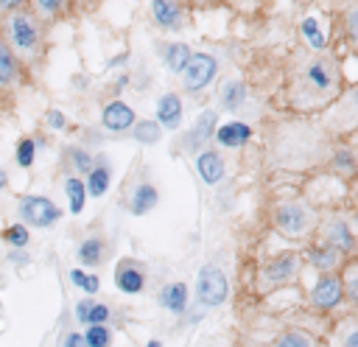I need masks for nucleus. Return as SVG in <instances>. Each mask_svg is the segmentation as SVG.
<instances>
[{
    "label": "nucleus",
    "instance_id": "nucleus-1",
    "mask_svg": "<svg viewBox=\"0 0 358 347\" xmlns=\"http://www.w3.org/2000/svg\"><path fill=\"white\" fill-rule=\"evenodd\" d=\"M8 48L14 50V56L20 62H36L42 56V25L36 20V14L17 8L8 11L6 17V36Z\"/></svg>",
    "mask_w": 358,
    "mask_h": 347
},
{
    "label": "nucleus",
    "instance_id": "nucleus-2",
    "mask_svg": "<svg viewBox=\"0 0 358 347\" xmlns=\"http://www.w3.org/2000/svg\"><path fill=\"white\" fill-rule=\"evenodd\" d=\"M229 297V280L224 274V269L207 263L199 269L196 274V302L201 308H218L224 305Z\"/></svg>",
    "mask_w": 358,
    "mask_h": 347
},
{
    "label": "nucleus",
    "instance_id": "nucleus-3",
    "mask_svg": "<svg viewBox=\"0 0 358 347\" xmlns=\"http://www.w3.org/2000/svg\"><path fill=\"white\" fill-rule=\"evenodd\" d=\"M316 215L305 201H282L274 210V227L288 238H302L313 229Z\"/></svg>",
    "mask_w": 358,
    "mask_h": 347
},
{
    "label": "nucleus",
    "instance_id": "nucleus-4",
    "mask_svg": "<svg viewBox=\"0 0 358 347\" xmlns=\"http://www.w3.org/2000/svg\"><path fill=\"white\" fill-rule=\"evenodd\" d=\"M17 210L25 227H39V229H48L62 218V207L48 196H22Z\"/></svg>",
    "mask_w": 358,
    "mask_h": 347
},
{
    "label": "nucleus",
    "instance_id": "nucleus-5",
    "mask_svg": "<svg viewBox=\"0 0 358 347\" xmlns=\"http://www.w3.org/2000/svg\"><path fill=\"white\" fill-rule=\"evenodd\" d=\"M299 255L296 252H282V255H274L271 260H266V266L260 269V285L263 288H277V285H285L291 283L296 274H299Z\"/></svg>",
    "mask_w": 358,
    "mask_h": 347
},
{
    "label": "nucleus",
    "instance_id": "nucleus-6",
    "mask_svg": "<svg viewBox=\"0 0 358 347\" xmlns=\"http://www.w3.org/2000/svg\"><path fill=\"white\" fill-rule=\"evenodd\" d=\"M344 302V285H341V277L336 271H327V274H319L313 288H310V305L322 313L327 311H336L338 305Z\"/></svg>",
    "mask_w": 358,
    "mask_h": 347
},
{
    "label": "nucleus",
    "instance_id": "nucleus-7",
    "mask_svg": "<svg viewBox=\"0 0 358 347\" xmlns=\"http://www.w3.org/2000/svg\"><path fill=\"white\" fill-rule=\"evenodd\" d=\"M302 87L305 92H316V95H330L336 90V67L330 59H313L305 64L302 73Z\"/></svg>",
    "mask_w": 358,
    "mask_h": 347
},
{
    "label": "nucleus",
    "instance_id": "nucleus-8",
    "mask_svg": "<svg viewBox=\"0 0 358 347\" xmlns=\"http://www.w3.org/2000/svg\"><path fill=\"white\" fill-rule=\"evenodd\" d=\"M215 73H218V62H215V56H210V53H193L190 62H187V67H185V73H182V78H185V90H187V92H199V90H204V87L213 81Z\"/></svg>",
    "mask_w": 358,
    "mask_h": 347
},
{
    "label": "nucleus",
    "instance_id": "nucleus-9",
    "mask_svg": "<svg viewBox=\"0 0 358 347\" xmlns=\"http://www.w3.org/2000/svg\"><path fill=\"white\" fill-rule=\"evenodd\" d=\"M115 285H117L120 294H129V297L140 294L145 288V269H143V263H134L129 257L120 260L117 269H115Z\"/></svg>",
    "mask_w": 358,
    "mask_h": 347
},
{
    "label": "nucleus",
    "instance_id": "nucleus-10",
    "mask_svg": "<svg viewBox=\"0 0 358 347\" xmlns=\"http://www.w3.org/2000/svg\"><path fill=\"white\" fill-rule=\"evenodd\" d=\"M101 123H103V129H109V132H129V129L137 123V118H134V109H131L129 104H123V101H109V104L103 106V112H101Z\"/></svg>",
    "mask_w": 358,
    "mask_h": 347
},
{
    "label": "nucleus",
    "instance_id": "nucleus-11",
    "mask_svg": "<svg viewBox=\"0 0 358 347\" xmlns=\"http://www.w3.org/2000/svg\"><path fill=\"white\" fill-rule=\"evenodd\" d=\"M341 252L338 249H333L330 243H324V241H319V243H313V246H308L305 249V260L319 271V274H327V271H336L338 266H341Z\"/></svg>",
    "mask_w": 358,
    "mask_h": 347
},
{
    "label": "nucleus",
    "instance_id": "nucleus-12",
    "mask_svg": "<svg viewBox=\"0 0 358 347\" xmlns=\"http://www.w3.org/2000/svg\"><path fill=\"white\" fill-rule=\"evenodd\" d=\"M215 129H218V115L213 112V109H204L199 118H196V123H193V129L187 132V137H185V148H190V151H201L199 146L201 143H207L213 134H215Z\"/></svg>",
    "mask_w": 358,
    "mask_h": 347
},
{
    "label": "nucleus",
    "instance_id": "nucleus-13",
    "mask_svg": "<svg viewBox=\"0 0 358 347\" xmlns=\"http://www.w3.org/2000/svg\"><path fill=\"white\" fill-rule=\"evenodd\" d=\"M196 171H199L204 185H218L224 179V174H227V165H224V157L218 151L204 148V151L196 154Z\"/></svg>",
    "mask_w": 358,
    "mask_h": 347
},
{
    "label": "nucleus",
    "instance_id": "nucleus-14",
    "mask_svg": "<svg viewBox=\"0 0 358 347\" xmlns=\"http://www.w3.org/2000/svg\"><path fill=\"white\" fill-rule=\"evenodd\" d=\"M213 137L224 148H241V146H246L252 140V126L243 123V120H229V123H221Z\"/></svg>",
    "mask_w": 358,
    "mask_h": 347
},
{
    "label": "nucleus",
    "instance_id": "nucleus-15",
    "mask_svg": "<svg viewBox=\"0 0 358 347\" xmlns=\"http://www.w3.org/2000/svg\"><path fill=\"white\" fill-rule=\"evenodd\" d=\"M324 243H330L333 249H338L341 255H350L355 249V235L352 227L344 218H333L324 224Z\"/></svg>",
    "mask_w": 358,
    "mask_h": 347
},
{
    "label": "nucleus",
    "instance_id": "nucleus-16",
    "mask_svg": "<svg viewBox=\"0 0 358 347\" xmlns=\"http://www.w3.org/2000/svg\"><path fill=\"white\" fill-rule=\"evenodd\" d=\"M157 123L162 129H179V123H182V98H179V92H162L157 98Z\"/></svg>",
    "mask_w": 358,
    "mask_h": 347
},
{
    "label": "nucleus",
    "instance_id": "nucleus-17",
    "mask_svg": "<svg viewBox=\"0 0 358 347\" xmlns=\"http://www.w3.org/2000/svg\"><path fill=\"white\" fill-rule=\"evenodd\" d=\"M159 305L168 311V313H173V316H182L185 311H187V305H190V291H187V285L182 283V280H176V283H168L162 291H159Z\"/></svg>",
    "mask_w": 358,
    "mask_h": 347
},
{
    "label": "nucleus",
    "instance_id": "nucleus-18",
    "mask_svg": "<svg viewBox=\"0 0 358 347\" xmlns=\"http://www.w3.org/2000/svg\"><path fill=\"white\" fill-rule=\"evenodd\" d=\"M20 67H22V62L14 56L8 42L0 36V90H8L20 81Z\"/></svg>",
    "mask_w": 358,
    "mask_h": 347
},
{
    "label": "nucleus",
    "instance_id": "nucleus-19",
    "mask_svg": "<svg viewBox=\"0 0 358 347\" xmlns=\"http://www.w3.org/2000/svg\"><path fill=\"white\" fill-rule=\"evenodd\" d=\"M159 201V190L151 185V182H140L134 190H131V199H129V210L131 215H145L157 207Z\"/></svg>",
    "mask_w": 358,
    "mask_h": 347
},
{
    "label": "nucleus",
    "instance_id": "nucleus-20",
    "mask_svg": "<svg viewBox=\"0 0 358 347\" xmlns=\"http://www.w3.org/2000/svg\"><path fill=\"white\" fill-rule=\"evenodd\" d=\"M76 257H78V263H81L84 269L101 266V263L106 260V243H103V238H87V241H81Z\"/></svg>",
    "mask_w": 358,
    "mask_h": 347
},
{
    "label": "nucleus",
    "instance_id": "nucleus-21",
    "mask_svg": "<svg viewBox=\"0 0 358 347\" xmlns=\"http://www.w3.org/2000/svg\"><path fill=\"white\" fill-rule=\"evenodd\" d=\"M151 17L162 28H179L182 25V8L173 0H151Z\"/></svg>",
    "mask_w": 358,
    "mask_h": 347
},
{
    "label": "nucleus",
    "instance_id": "nucleus-22",
    "mask_svg": "<svg viewBox=\"0 0 358 347\" xmlns=\"http://www.w3.org/2000/svg\"><path fill=\"white\" fill-rule=\"evenodd\" d=\"M109 182H112V171H109V165H106L103 160H98V162L92 165V171L87 174V179H84V185H87V196L101 199V196L106 193Z\"/></svg>",
    "mask_w": 358,
    "mask_h": 347
},
{
    "label": "nucleus",
    "instance_id": "nucleus-23",
    "mask_svg": "<svg viewBox=\"0 0 358 347\" xmlns=\"http://www.w3.org/2000/svg\"><path fill=\"white\" fill-rule=\"evenodd\" d=\"M218 101H221V106H224L227 112H238V109H241V104L246 101V84H243V81H238V78H232V81L221 84Z\"/></svg>",
    "mask_w": 358,
    "mask_h": 347
},
{
    "label": "nucleus",
    "instance_id": "nucleus-24",
    "mask_svg": "<svg viewBox=\"0 0 358 347\" xmlns=\"http://www.w3.org/2000/svg\"><path fill=\"white\" fill-rule=\"evenodd\" d=\"M64 196H67V210L73 215H78L84 210V204H87V185H84V179L67 176L64 179Z\"/></svg>",
    "mask_w": 358,
    "mask_h": 347
},
{
    "label": "nucleus",
    "instance_id": "nucleus-25",
    "mask_svg": "<svg viewBox=\"0 0 358 347\" xmlns=\"http://www.w3.org/2000/svg\"><path fill=\"white\" fill-rule=\"evenodd\" d=\"M190 56H193V53H190V48H187L185 42H171V45H165V53H162L165 67H168L171 73H185Z\"/></svg>",
    "mask_w": 358,
    "mask_h": 347
},
{
    "label": "nucleus",
    "instance_id": "nucleus-26",
    "mask_svg": "<svg viewBox=\"0 0 358 347\" xmlns=\"http://www.w3.org/2000/svg\"><path fill=\"white\" fill-rule=\"evenodd\" d=\"M338 277H341V285H344V299H347V305L358 308V257L347 260Z\"/></svg>",
    "mask_w": 358,
    "mask_h": 347
},
{
    "label": "nucleus",
    "instance_id": "nucleus-27",
    "mask_svg": "<svg viewBox=\"0 0 358 347\" xmlns=\"http://www.w3.org/2000/svg\"><path fill=\"white\" fill-rule=\"evenodd\" d=\"M129 132H131V137H134L137 143H143V146H154V143H159V137H162V126H159L157 120H137Z\"/></svg>",
    "mask_w": 358,
    "mask_h": 347
},
{
    "label": "nucleus",
    "instance_id": "nucleus-28",
    "mask_svg": "<svg viewBox=\"0 0 358 347\" xmlns=\"http://www.w3.org/2000/svg\"><path fill=\"white\" fill-rule=\"evenodd\" d=\"M271 347H316V339H313L308 330L291 327V330H282V333L274 339Z\"/></svg>",
    "mask_w": 358,
    "mask_h": 347
},
{
    "label": "nucleus",
    "instance_id": "nucleus-29",
    "mask_svg": "<svg viewBox=\"0 0 358 347\" xmlns=\"http://www.w3.org/2000/svg\"><path fill=\"white\" fill-rule=\"evenodd\" d=\"M70 283H73L78 291H84L87 297H95V294L101 291L98 274H90L87 269H70Z\"/></svg>",
    "mask_w": 358,
    "mask_h": 347
},
{
    "label": "nucleus",
    "instance_id": "nucleus-30",
    "mask_svg": "<svg viewBox=\"0 0 358 347\" xmlns=\"http://www.w3.org/2000/svg\"><path fill=\"white\" fill-rule=\"evenodd\" d=\"M64 154H67V160L73 162V168H76L78 174H84V176H87V174L92 171V165H95V157H92V154H90L87 148H78V146H70V148H67Z\"/></svg>",
    "mask_w": 358,
    "mask_h": 347
},
{
    "label": "nucleus",
    "instance_id": "nucleus-31",
    "mask_svg": "<svg viewBox=\"0 0 358 347\" xmlns=\"http://www.w3.org/2000/svg\"><path fill=\"white\" fill-rule=\"evenodd\" d=\"M84 341H87V347H109L112 344V330L106 325H87Z\"/></svg>",
    "mask_w": 358,
    "mask_h": 347
},
{
    "label": "nucleus",
    "instance_id": "nucleus-32",
    "mask_svg": "<svg viewBox=\"0 0 358 347\" xmlns=\"http://www.w3.org/2000/svg\"><path fill=\"white\" fill-rule=\"evenodd\" d=\"M302 36L310 42L313 50H324V34L319 31L316 17H305V20H302Z\"/></svg>",
    "mask_w": 358,
    "mask_h": 347
},
{
    "label": "nucleus",
    "instance_id": "nucleus-33",
    "mask_svg": "<svg viewBox=\"0 0 358 347\" xmlns=\"http://www.w3.org/2000/svg\"><path fill=\"white\" fill-rule=\"evenodd\" d=\"M3 241L11 246V249H25L28 246V227L25 224H11L3 229Z\"/></svg>",
    "mask_w": 358,
    "mask_h": 347
},
{
    "label": "nucleus",
    "instance_id": "nucleus-34",
    "mask_svg": "<svg viewBox=\"0 0 358 347\" xmlns=\"http://www.w3.org/2000/svg\"><path fill=\"white\" fill-rule=\"evenodd\" d=\"M36 157V143L31 137H20L17 140V165L20 168H31Z\"/></svg>",
    "mask_w": 358,
    "mask_h": 347
},
{
    "label": "nucleus",
    "instance_id": "nucleus-35",
    "mask_svg": "<svg viewBox=\"0 0 358 347\" xmlns=\"http://www.w3.org/2000/svg\"><path fill=\"white\" fill-rule=\"evenodd\" d=\"M64 3H67V0H34V8H36V14H42V17H53V14H59V11L64 8Z\"/></svg>",
    "mask_w": 358,
    "mask_h": 347
},
{
    "label": "nucleus",
    "instance_id": "nucleus-36",
    "mask_svg": "<svg viewBox=\"0 0 358 347\" xmlns=\"http://www.w3.org/2000/svg\"><path fill=\"white\" fill-rule=\"evenodd\" d=\"M92 297H84V299H78L76 302V322H81V325H90V311H92Z\"/></svg>",
    "mask_w": 358,
    "mask_h": 347
},
{
    "label": "nucleus",
    "instance_id": "nucleus-37",
    "mask_svg": "<svg viewBox=\"0 0 358 347\" xmlns=\"http://www.w3.org/2000/svg\"><path fill=\"white\" fill-rule=\"evenodd\" d=\"M106 319H109V305H103V302H92L90 325H106Z\"/></svg>",
    "mask_w": 358,
    "mask_h": 347
},
{
    "label": "nucleus",
    "instance_id": "nucleus-38",
    "mask_svg": "<svg viewBox=\"0 0 358 347\" xmlns=\"http://www.w3.org/2000/svg\"><path fill=\"white\" fill-rule=\"evenodd\" d=\"M333 162H336V168H338L341 174H352V171H355V160H352L350 151H338Z\"/></svg>",
    "mask_w": 358,
    "mask_h": 347
},
{
    "label": "nucleus",
    "instance_id": "nucleus-39",
    "mask_svg": "<svg viewBox=\"0 0 358 347\" xmlns=\"http://www.w3.org/2000/svg\"><path fill=\"white\" fill-rule=\"evenodd\" d=\"M341 347H358V322H350L341 333Z\"/></svg>",
    "mask_w": 358,
    "mask_h": 347
},
{
    "label": "nucleus",
    "instance_id": "nucleus-40",
    "mask_svg": "<svg viewBox=\"0 0 358 347\" xmlns=\"http://www.w3.org/2000/svg\"><path fill=\"white\" fill-rule=\"evenodd\" d=\"M347 34H350V39L358 45V8H352V11L347 14Z\"/></svg>",
    "mask_w": 358,
    "mask_h": 347
},
{
    "label": "nucleus",
    "instance_id": "nucleus-41",
    "mask_svg": "<svg viewBox=\"0 0 358 347\" xmlns=\"http://www.w3.org/2000/svg\"><path fill=\"white\" fill-rule=\"evenodd\" d=\"M59 347H87L84 333H67V336L59 341Z\"/></svg>",
    "mask_w": 358,
    "mask_h": 347
},
{
    "label": "nucleus",
    "instance_id": "nucleus-42",
    "mask_svg": "<svg viewBox=\"0 0 358 347\" xmlns=\"http://www.w3.org/2000/svg\"><path fill=\"white\" fill-rule=\"evenodd\" d=\"M48 126H50V129H64L67 120H64V115H62L59 109H50V112H48Z\"/></svg>",
    "mask_w": 358,
    "mask_h": 347
},
{
    "label": "nucleus",
    "instance_id": "nucleus-43",
    "mask_svg": "<svg viewBox=\"0 0 358 347\" xmlns=\"http://www.w3.org/2000/svg\"><path fill=\"white\" fill-rule=\"evenodd\" d=\"M22 3L25 0H0V8L3 11H17V8H22Z\"/></svg>",
    "mask_w": 358,
    "mask_h": 347
},
{
    "label": "nucleus",
    "instance_id": "nucleus-44",
    "mask_svg": "<svg viewBox=\"0 0 358 347\" xmlns=\"http://www.w3.org/2000/svg\"><path fill=\"white\" fill-rule=\"evenodd\" d=\"M6 187H8V174L0 168V190H6Z\"/></svg>",
    "mask_w": 358,
    "mask_h": 347
},
{
    "label": "nucleus",
    "instance_id": "nucleus-45",
    "mask_svg": "<svg viewBox=\"0 0 358 347\" xmlns=\"http://www.w3.org/2000/svg\"><path fill=\"white\" fill-rule=\"evenodd\" d=\"M143 347H162V341H157V339H151V341H145Z\"/></svg>",
    "mask_w": 358,
    "mask_h": 347
}]
</instances>
